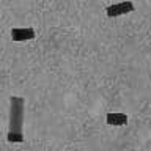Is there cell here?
Segmentation results:
<instances>
[{
    "label": "cell",
    "instance_id": "cell-4",
    "mask_svg": "<svg viewBox=\"0 0 151 151\" xmlns=\"http://www.w3.org/2000/svg\"><path fill=\"white\" fill-rule=\"evenodd\" d=\"M129 118L126 113H107L106 116V123L109 126H124L127 124Z\"/></svg>",
    "mask_w": 151,
    "mask_h": 151
},
{
    "label": "cell",
    "instance_id": "cell-3",
    "mask_svg": "<svg viewBox=\"0 0 151 151\" xmlns=\"http://www.w3.org/2000/svg\"><path fill=\"white\" fill-rule=\"evenodd\" d=\"M36 36V33L33 28L30 27H25V28H21V27H16L11 30V38L13 41H17V42H22V41H30Z\"/></svg>",
    "mask_w": 151,
    "mask_h": 151
},
{
    "label": "cell",
    "instance_id": "cell-2",
    "mask_svg": "<svg viewBox=\"0 0 151 151\" xmlns=\"http://www.w3.org/2000/svg\"><path fill=\"white\" fill-rule=\"evenodd\" d=\"M134 9L135 6L131 0H123V2H118V3H113L110 6H107L106 13L109 17H118V16H123V14L132 13Z\"/></svg>",
    "mask_w": 151,
    "mask_h": 151
},
{
    "label": "cell",
    "instance_id": "cell-1",
    "mask_svg": "<svg viewBox=\"0 0 151 151\" xmlns=\"http://www.w3.org/2000/svg\"><path fill=\"white\" fill-rule=\"evenodd\" d=\"M25 99L21 96L9 98V132H22L24 115H25Z\"/></svg>",
    "mask_w": 151,
    "mask_h": 151
},
{
    "label": "cell",
    "instance_id": "cell-5",
    "mask_svg": "<svg viewBox=\"0 0 151 151\" xmlns=\"http://www.w3.org/2000/svg\"><path fill=\"white\" fill-rule=\"evenodd\" d=\"M25 137H24L22 132H9L8 131V134H6V140L9 143H22Z\"/></svg>",
    "mask_w": 151,
    "mask_h": 151
}]
</instances>
